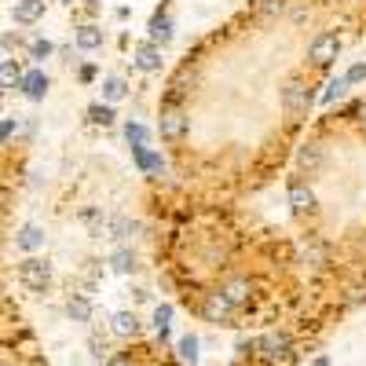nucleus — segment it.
I'll return each mask as SVG.
<instances>
[{"instance_id":"23","label":"nucleus","mask_w":366,"mask_h":366,"mask_svg":"<svg viewBox=\"0 0 366 366\" xmlns=\"http://www.w3.org/2000/svg\"><path fill=\"white\" fill-rule=\"evenodd\" d=\"M176 352H180V359H183L187 366H195V363H198V337H195V333H187V337H180Z\"/></svg>"},{"instance_id":"18","label":"nucleus","mask_w":366,"mask_h":366,"mask_svg":"<svg viewBox=\"0 0 366 366\" xmlns=\"http://www.w3.org/2000/svg\"><path fill=\"white\" fill-rule=\"evenodd\" d=\"M66 315H70L73 323H88V319H92V300L81 297V293H73L70 304H66Z\"/></svg>"},{"instance_id":"7","label":"nucleus","mask_w":366,"mask_h":366,"mask_svg":"<svg viewBox=\"0 0 366 366\" xmlns=\"http://www.w3.org/2000/svg\"><path fill=\"white\" fill-rule=\"evenodd\" d=\"M187 114L180 106H169V110H162V136L165 139H183L187 136Z\"/></svg>"},{"instance_id":"30","label":"nucleus","mask_w":366,"mask_h":366,"mask_svg":"<svg viewBox=\"0 0 366 366\" xmlns=\"http://www.w3.org/2000/svg\"><path fill=\"white\" fill-rule=\"evenodd\" d=\"M300 165H319V150H300Z\"/></svg>"},{"instance_id":"8","label":"nucleus","mask_w":366,"mask_h":366,"mask_svg":"<svg viewBox=\"0 0 366 366\" xmlns=\"http://www.w3.org/2000/svg\"><path fill=\"white\" fill-rule=\"evenodd\" d=\"M315 205H319V202H315V190H311L308 183H293V187H290V209H293L297 216H311Z\"/></svg>"},{"instance_id":"5","label":"nucleus","mask_w":366,"mask_h":366,"mask_svg":"<svg viewBox=\"0 0 366 366\" xmlns=\"http://www.w3.org/2000/svg\"><path fill=\"white\" fill-rule=\"evenodd\" d=\"M234 308H238V304H231L224 290H216V293H205V300H202V315H205V319H209V323H227L231 315H234Z\"/></svg>"},{"instance_id":"12","label":"nucleus","mask_w":366,"mask_h":366,"mask_svg":"<svg viewBox=\"0 0 366 366\" xmlns=\"http://www.w3.org/2000/svg\"><path fill=\"white\" fill-rule=\"evenodd\" d=\"M22 70H19V62H15L11 55H4V59H0V88H4V92H11V88H19L22 85Z\"/></svg>"},{"instance_id":"31","label":"nucleus","mask_w":366,"mask_h":366,"mask_svg":"<svg viewBox=\"0 0 366 366\" xmlns=\"http://www.w3.org/2000/svg\"><path fill=\"white\" fill-rule=\"evenodd\" d=\"M77 77H81V85H92L95 81V66H81V70H77Z\"/></svg>"},{"instance_id":"21","label":"nucleus","mask_w":366,"mask_h":366,"mask_svg":"<svg viewBox=\"0 0 366 366\" xmlns=\"http://www.w3.org/2000/svg\"><path fill=\"white\" fill-rule=\"evenodd\" d=\"M88 121L110 129V125H114V106H110V103H92V106H88Z\"/></svg>"},{"instance_id":"20","label":"nucleus","mask_w":366,"mask_h":366,"mask_svg":"<svg viewBox=\"0 0 366 366\" xmlns=\"http://www.w3.org/2000/svg\"><path fill=\"white\" fill-rule=\"evenodd\" d=\"M110 264H114V272H121V275H132L136 272V253L132 249H114V257H110Z\"/></svg>"},{"instance_id":"6","label":"nucleus","mask_w":366,"mask_h":366,"mask_svg":"<svg viewBox=\"0 0 366 366\" xmlns=\"http://www.w3.org/2000/svg\"><path fill=\"white\" fill-rule=\"evenodd\" d=\"M132 62H136V70H143V73H157L162 70V44H154V41H143V44H136L132 48Z\"/></svg>"},{"instance_id":"24","label":"nucleus","mask_w":366,"mask_h":366,"mask_svg":"<svg viewBox=\"0 0 366 366\" xmlns=\"http://www.w3.org/2000/svg\"><path fill=\"white\" fill-rule=\"evenodd\" d=\"M169 323H172V304H157L154 308V330H157V337H169Z\"/></svg>"},{"instance_id":"2","label":"nucleus","mask_w":366,"mask_h":366,"mask_svg":"<svg viewBox=\"0 0 366 366\" xmlns=\"http://www.w3.org/2000/svg\"><path fill=\"white\" fill-rule=\"evenodd\" d=\"M19 282L26 286V290H34V293H44L48 282H52V264L41 260V257H26L19 264Z\"/></svg>"},{"instance_id":"4","label":"nucleus","mask_w":366,"mask_h":366,"mask_svg":"<svg viewBox=\"0 0 366 366\" xmlns=\"http://www.w3.org/2000/svg\"><path fill=\"white\" fill-rule=\"evenodd\" d=\"M257 352H260L267 363H282L286 356H290V333H286V330L264 333V337L257 341Z\"/></svg>"},{"instance_id":"27","label":"nucleus","mask_w":366,"mask_h":366,"mask_svg":"<svg viewBox=\"0 0 366 366\" xmlns=\"http://www.w3.org/2000/svg\"><path fill=\"white\" fill-rule=\"evenodd\" d=\"M52 52H55V48H52V41H44V37H37L34 44H29V55H34L37 62H44V59L52 55Z\"/></svg>"},{"instance_id":"3","label":"nucleus","mask_w":366,"mask_h":366,"mask_svg":"<svg viewBox=\"0 0 366 366\" xmlns=\"http://www.w3.org/2000/svg\"><path fill=\"white\" fill-rule=\"evenodd\" d=\"M337 52H341V37L333 34V29H326V34H319L308 44V59L315 66H330V62L337 59Z\"/></svg>"},{"instance_id":"10","label":"nucleus","mask_w":366,"mask_h":366,"mask_svg":"<svg viewBox=\"0 0 366 366\" xmlns=\"http://www.w3.org/2000/svg\"><path fill=\"white\" fill-rule=\"evenodd\" d=\"M73 44L81 48V52H99V48H103V29L95 26V22H85V26H77V34H73Z\"/></svg>"},{"instance_id":"14","label":"nucleus","mask_w":366,"mask_h":366,"mask_svg":"<svg viewBox=\"0 0 366 366\" xmlns=\"http://www.w3.org/2000/svg\"><path fill=\"white\" fill-rule=\"evenodd\" d=\"M110 330H114L118 337H136V333H139V319L132 311H118L114 319H110Z\"/></svg>"},{"instance_id":"25","label":"nucleus","mask_w":366,"mask_h":366,"mask_svg":"<svg viewBox=\"0 0 366 366\" xmlns=\"http://www.w3.org/2000/svg\"><path fill=\"white\" fill-rule=\"evenodd\" d=\"M344 92H348V77H333V81L326 85V92H323V103H326V106H333Z\"/></svg>"},{"instance_id":"13","label":"nucleus","mask_w":366,"mask_h":366,"mask_svg":"<svg viewBox=\"0 0 366 366\" xmlns=\"http://www.w3.org/2000/svg\"><path fill=\"white\" fill-rule=\"evenodd\" d=\"M15 242H19L22 253H37V249L44 246V231H41L37 224H26V227L19 231V238H15Z\"/></svg>"},{"instance_id":"11","label":"nucleus","mask_w":366,"mask_h":366,"mask_svg":"<svg viewBox=\"0 0 366 366\" xmlns=\"http://www.w3.org/2000/svg\"><path fill=\"white\" fill-rule=\"evenodd\" d=\"M22 95H26V99H34V103H41L44 99V95H48V73L44 70H29L26 77H22Z\"/></svg>"},{"instance_id":"1","label":"nucleus","mask_w":366,"mask_h":366,"mask_svg":"<svg viewBox=\"0 0 366 366\" xmlns=\"http://www.w3.org/2000/svg\"><path fill=\"white\" fill-rule=\"evenodd\" d=\"M311 103H315V88H311L308 77H290V81H286V88H282V106H286V114L300 118V114H308V110H311Z\"/></svg>"},{"instance_id":"34","label":"nucleus","mask_w":366,"mask_h":366,"mask_svg":"<svg viewBox=\"0 0 366 366\" xmlns=\"http://www.w3.org/2000/svg\"><path fill=\"white\" fill-rule=\"evenodd\" d=\"M311 366H330V359H326V356H319V359H315Z\"/></svg>"},{"instance_id":"17","label":"nucleus","mask_w":366,"mask_h":366,"mask_svg":"<svg viewBox=\"0 0 366 366\" xmlns=\"http://www.w3.org/2000/svg\"><path fill=\"white\" fill-rule=\"evenodd\" d=\"M125 139H129V147H147L150 143V129L143 121H125Z\"/></svg>"},{"instance_id":"15","label":"nucleus","mask_w":366,"mask_h":366,"mask_svg":"<svg viewBox=\"0 0 366 366\" xmlns=\"http://www.w3.org/2000/svg\"><path fill=\"white\" fill-rule=\"evenodd\" d=\"M129 95V81L125 77H103V103H121Z\"/></svg>"},{"instance_id":"33","label":"nucleus","mask_w":366,"mask_h":366,"mask_svg":"<svg viewBox=\"0 0 366 366\" xmlns=\"http://www.w3.org/2000/svg\"><path fill=\"white\" fill-rule=\"evenodd\" d=\"M356 114H359V121L366 125V103H359V106H356Z\"/></svg>"},{"instance_id":"29","label":"nucleus","mask_w":366,"mask_h":366,"mask_svg":"<svg viewBox=\"0 0 366 366\" xmlns=\"http://www.w3.org/2000/svg\"><path fill=\"white\" fill-rule=\"evenodd\" d=\"M15 129H19V121H15V118L8 114V118H4V125H0V139H4V143H11Z\"/></svg>"},{"instance_id":"26","label":"nucleus","mask_w":366,"mask_h":366,"mask_svg":"<svg viewBox=\"0 0 366 366\" xmlns=\"http://www.w3.org/2000/svg\"><path fill=\"white\" fill-rule=\"evenodd\" d=\"M132 231H136V224L129 216H114V220H110V238H129Z\"/></svg>"},{"instance_id":"32","label":"nucleus","mask_w":366,"mask_h":366,"mask_svg":"<svg viewBox=\"0 0 366 366\" xmlns=\"http://www.w3.org/2000/svg\"><path fill=\"white\" fill-rule=\"evenodd\" d=\"M106 366H136V363H132V356H114Z\"/></svg>"},{"instance_id":"9","label":"nucleus","mask_w":366,"mask_h":366,"mask_svg":"<svg viewBox=\"0 0 366 366\" xmlns=\"http://www.w3.org/2000/svg\"><path fill=\"white\" fill-rule=\"evenodd\" d=\"M11 15H15V22H19V26H34V22L44 19V0H15Z\"/></svg>"},{"instance_id":"16","label":"nucleus","mask_w":366,"mask_h":366,"mask_svg":"<svg viewBox=\"0 0 366 366\" xmlns=\"http://www.w3.org/2000/svg\"><path fill=\"white\" fill-rule=\"evenodd\" d=\"M132 154H136V169H139V172H162V169H165L162 154H154V150H147V147H136Z\"/></svg>"},{"instance_id":"19","label":"nucleus","mask_w":366,"mask_h":366,"mask_svg":"<svg viewBox=\"0 0 366 366\" xmlns=\"http://www.w3.org/2000/svg\"><path fill=\"white\" fill-rule=\"evenodd\" d=\"M224 293H227L231 304H246V300L253 297V286H249V279H231V282L224 286Z\"/></svg>"},{"instance_id":"22","label":"nucleus","mask_w":366,"mask_h":366,"mask_svg":"<svg viewBox=\"0 0 366 366\" xmlns=\"http://www.w3.org/2000/svg\"><path fill=\"white\" fill-rule=\"evenodd\" d=\"M150 37H154V44H169V41H172V22L165 19L162 11H157L154 22H150Z\"/></svg>"},{"instance_id":"28","label":"nucleus","mask_w":366,"mask_h":366,"mask_svg":"<svg viewBox=\"0 0 366 366\" xmlns=\"http://www.w3.org/2000/svg\"><path fill=\"white\" fill-rule=\"evenodd\" d=\"M344 77H348V85H359V81H366V62H356V66L348 70Z\"/></svg>"}]
</instances>
